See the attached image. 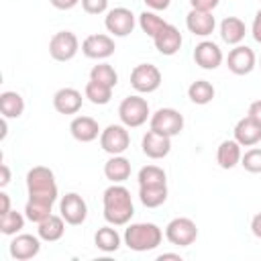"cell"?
<instances>
[{
	"label": "cell",
	"mask_w": 261,
	"mask_h": 261,
	"mask_svg": "<svg viewBox=\"0 0 261 261\" xmlns=\"http://www.w3.org/2000/svg\"><path fill=\"white\" fill-rule=\"evenodd\" d=\"M133 214H135V208H133L130 192L122 186H110L104 192V218L110 224L120 226V224H126Z\"/></svg>",
	"instance_id": "cell-1"
},
{
	"label": "cell",
	"mask_w": 261,
	"mask_h": 261,
	"mask_svg": "<svg viewBox=\"0 0 261 261\" xmlns=\"http://www.w3.org/2000/svg\"><path fill=\"white\" fill-rule=\"evenodd\" d=\"M27 188H29V200L43 202L53 206L57 200V186H55V175L49 167L37 165L27 173Z\"/></svg>",
	"instance_id": "cell-2"
},
{
	"label": "cell",
	"mask_w": 261,
	"mask_h": 261,
	"mask_svg": "<svg viewBox=\"0 0 261 261\" xmlns=\"http://www.w3.org/2000/svg\"><path fill=\"white\" fill-rule=\"evenodd\" d=\"M163 232L153 222H137L124 230V243L133 251H151L161 245Z\"/></svg>",
	"instance_id": "cell-3"
},
{
	"label": "cell",
	"mask_w": 261,
	"mask_h": 261,
	"mask_svg": "<svg viewBox=\"0 0 261 261\" xmlns=\"http://www.w3.org/2000/svg\"><path fill=\"white\" fill-rule=\"evenodd\" d=\"M118 116L124 126H141L147 122L149 116V104L141 96H128L118 106Z\"/></svg>",
	"instance_id": "cell-4"
},
{
	"label": "cell",
	"mask_w": 261,
	"mask_h": 261,
	"mask_svg": "<svg viewBox=\"0 0 261 261\" xmlns=\"http://www.w3.org/2000/svg\"><path fill=\"white\" fill-rule=\"evenodd\" d=\"M165 237L171 245H177V247H188L196 241L198 237V228H196V222L192 218H186V216H179V218H173L167 228H165Z\"/></svg>",
	"instance_id": "cell-5"
},
{
	"label": "cell",
	"mask_w": 261,
	"mask_h": 261,
	"mask_svg": "<svg viewBox=\"0 0 261 261\" xmlns=\"http://www.w3.org/2000/svg\"><path fill=\"white\" fill-rule=\"evenodd\" d=\"M77 49H80V43H77V37L71 31H59L49 41V53L57 61H69V59H73V55L77 53Z\"/></svg>",
	"instance_id": "cell-6"
},
{
	"label": "cell",
	"mask_w": 261,
	"mask_h": 261,
	"mask_svg": "<svg viewBox=\"0 0 261 261\" xmlns=\"http://www.w3.org/2000/svg\"><path fill=\"white\" fill-rule=\"evenodd\" d=\"M151 128L161 133V135L175 137L184 128V116L177 110H173V108H159L151 116Z\"/></svg>",
	"instance_id": "cell-7"
},
{
	"label": "cell",
	"mask_w": 261,
	"mask_h": 261,
	"mask_svg": "<svg viewBox=\"0 0 261 261\" xmlns=\"http://www.w3.org/2000/svg\"><path fill=\"white\" fill-rule=\"evenodd\" d=\"M159 84H161V71L151 63H141L130 73V86L137 92H143V94L155 92Z\"/></svg>",
	"instance_id": "cell-8"
},
{
	"label": "cell",
	"mask_w": 261,
	"mask_h": 261,
	"mask_svg": "<svg viewBox=\"0 0 261 261\" xmlns=\"http://www.w3.org/2000/svg\"><path fill=\"white\" fill-rule=\"evenodd\" d=\"M128 143H130V137L126 133L124 126L120 124H110L102 130L100 135V147L110 153V155H120L128 149Z\"/></svg>",
	"instance_id": "cell-9"
},
{
	"label": "cell",
	"mask_w": 261,
	"mask_h": 261,
	"mask_svg": "<svg viewBox=\"0 0 261 261\" xmlns=\"http://www.w3.org/2000/svg\"><path fill=\"white\" fill-rule=\"evenodd\" d=\"M59 210H61V216L67 224H82L88 216V206L84 202L82 196L77 194H65L61 198V204H59Z\"/></svg>",
	"instance_id": "cell-10"
},
{
	"label": "cell",
	"mask_w": 261,
	"mask_h": 261,
	"mask_svg": "<svg viewBox=\"0 0 261 261\" xmlns=\"http://www.w3.org/2000/svg\"><path fill=\"white\" fill-rule=\"evenodd\" d=\"M106 29L116 37H126L135 29V16L128 8H114L106 14Z\"/></svg>",
	"instance_id": "cell-11"
},
{
	"label": "cell",
	"mask_w": 261,
	"mask_h": 261,
	"mask_svg": "<svg viewBox=\"0 0 261 261\" xmlns=\"http://www.w3.org/2000/svg\"><path fill=\"white\" fill-rule=\"evenodd\" d=\"M82 51L90 59H104L114 53V41L108 35H90L84 39Z\"/></svg>",
	"instance_id": "cell-12"
},
{
	"label": "cell",
	"mask_w": 261,
	"mask_h": 261,
	"mask_svg": "<svg viewBox=\"0 0 261 261\" xmlns=\"http://www.w3.org/2000/svg\"><path fill=\"white\" fill-rule=\"evenodd\" d=\"M226 65H228V69H230L232 73H237V75L249 73V71L255 67V53H253V49H249V47H245V45L234 47V49L228 53Z\"/></svg>",
	"instance_id": "cell-13"
},
{
	"label": "cell",
	"mask_w": 261,
	"mask_h": 261,
	"mask_svg": "<svg viewBox=\"0 0 261 261\" xmlns=\"http://www.w3.org/2000/svg\"><path fill=\"white\" fill-rule=\"evenodd\" d=\"M194 59L200 67L204 69H216L222 63V51L216 43L212 41H202L194 49Z\"/></svg>",
	"instance_id": "cell-14"
},
{
	"label": "cell",
	"mask_w": 261,
	"mask_h": 261,
	"mask_svg": "<svg viewBox=\"0 0 261 261\" xmlns=\"http://www.w3.org/2000/svg\"><path fill=\"white\" fill-rule=\"evenodd\" d=\"M171 137H167V135H161V133H157V130H149L145 137H143V153L147 155V157H151V159H161V157H165L167 153H169V149H171V141H169Z\"/></svg>",
	"instance_id": "cell-15"
},
{
	"label": "cell",
	"mask_w": 261,
	"mask_h": 261,
	"mask_svg": "<svg viewBox=\"0 0 261 261\" xmlns=\"http://www.w3.org/2000/svg\"><path fill=\"white\" fill-rule=\"evenodd\" d=\"M153 41H155V47H157L159 53H163V55H173V53H177L179 47H181V33H179L173 24H165V27L153 37Z\"/></svg>",
	"instance_id": "cell-16"
},
{
	"label": "cell",
	"mask_w": 261,
	"mask_h": 261,
	"mask_svg": "<svg viewBox=\"0 0 261 261\" xmlns=\"http://www.w3.org/2000/svg\"><path fill=\"white\" fill-rule=\"evenodd\" d=\"M53 106L61 114H75L82 108V94L75 88H61L53 96Z\"/></svg>",
	"instance_id": "cell-17"
},
{
	"label": "cell",
	"mask_w": 261,
	"mask_h": 261,
	"mask_svg": "<svg viewBox=\"0 0 261 261\" xmlns=\"http://www.w3.org/2000/svg\"><path fill=\"white\" fill-rule=\"evenodd\" d=\"M234 141L239 145H245V147L257 145L261 141V124H257L251 116L241 118L234 126Z\"/></svg>",
	"instance_id": "cell-18"
},
{
	"label": "cell",
	"mask_w": 261,
	"mask_h": 261,
	"mask_svg": "<svg viewBox=\"0 0 261 261\" xmlns=\"http://www.w3.org/2000/svg\"><path fill=\"white\" fill-rule=\"evenodd\" d=\"M41 249V243L37 237L33 234H18L12 243H10V255L18 261H27L33 259Z\"/></svg>",
	"instance_id": "cell-19"
},
{
	"label": "cell",
	"mask_w": 261,
	"mask_h": 261,
	"mask_svg": "<svg viewBox=\"0 0 261 261\" xmlns=\"http://www.w3.org/2000/svg\"><path fill=\"white\" fill-rule=\"evenodd\" d=\"M69 130H71L73 139L80 141V143H90L100 133L98 122L94 118H90V116H77V118H73L71 124H69Z\"/></svg>",
	"instance_id": "cell-20"
},
{
	"label": "cell",
	"mask_w": 261,
	"mask_h": 261,
	"mask_svg": "<svg viewBox=\"0 0 261 261\" xmlns=\"http://www.w3.org/2000/svg\"><path fill=\"white\" fill-rule=\"evenodd\" d=\"M186 24H188L190 33H194L198 37H206V35H210L214 31L216 22H214V16L210 12H202V10H194L192 8V12L186 16Z\"/></svg>",
	"instance_id": "cell-21"
},
{
	"label": "cell",
	"mask_w": 261,
	"mask_h": 261,
	"mask_svg": "<svg viewBox=\"0 0 261 261\" xmlns=\"http://www.w3.org/2000/svg\"><path fill=\"white\" fill-rule=\"evenodd\" d=\"M104 175L110 181H114V184H120V181L128 179V175H130V163H128V159H124L120 155H112L106 161V165H104Z\"/></svg>",
	"instance_id": "cell-22"
},
{
	"label": "cell",
	"mask_w": 261,
	"mask_h": 261,
	"mask_svg": "<svg viewBox=\"0 0 261 261\" xmlns=\"http://www.w3.org/2000/svg\"><path fill=\"white\" fill-rule=\"evenodd\" d=\"M39 237L43 239V241H49V243H53V241H57V239H61L63 237V232H65V224H63V216H55V214H49L45 220H41L39 222Z\"/></svg>",
	"instance_id": "cell-23"
},
{
	"label": "cell",
	"mask_w": 261,
	"mask_h": 261,
	"mask_svg": "<svg viewBox=\"0 0 261 261\" xmlns=\"http://www.w3.org/2000/svg\"><path fill=\"white\" fill-rule=\"evenodd\" d=\"M220 37L228 45H237L245 37V22L237 16H228L220 22Z\"/></svg>",
	"instance_id": "cell-24"
},
{
	"label": "cell",
	"mask_w": 261,
	"mask_h": 261,
	"mask_svg": "<svg viewBox=\"0 0 261 261\" xmlns=\"http://www.w3.org/2000/svg\"><path fill=\"white\" fill-rule=\"evenodd\" d=\"M216 161L222 169H230L241 161V145L237 141H222L216 153Z\"/></svg>",
	"instance_id": "cell-25"
},
{
	"label": "cell",
	"mask_w": 261,
	"mask_h": 261,
	"mask_svg": "<svg viewBox=\"0 0 261 261\" xmlns=\"http://www.w3.org/2000/svg\"><path fill=\"white\" fill-rule=\"evenodd\" d=\"M24 110V100L16 92H2L0 94V112L4 118H18Z\"/></svg>",
	"instance_id": "cell-26"
},
{
	"label": "cell",
	"mask_w": 261,
	"mask_h": 261,
	"mask_svg": "<svg viewBox=\"0 0 261 261\" xmlns=\"http://www.w3.org/2000/svg\"><path fill=\"white\" fill-rule=\"evenodd\" d=\"M139 196L147 208H157L167 200V186H141Z\"/></svg>",
	"instance_id": "cell-27"
},
{
	"label": "cell",
	"mask_w": 261,
	"mask_h": 261,
	"mask_svg": "<svg viewBox=\"0 0 261 261\" xmlns=\"http://www.w3.org/2000/svg\"><path fill=\"white\" fill-rule=\"evenodd\" d=\"M94 241H96V247L102 249V251H106V253L116 251V249L120 247V234H118L116 228H112V226H102V228H98Z\"/></svg>",
	"instance_id": "cell-28"
},
{
	"label": "cell",
	"mask_w": 261,
	"mask_h": 261,
	"mask_svg": "<svg viewBox=\"0 0 261 261\" xmlns=\"http://www.w3.org/2000/svg\"><path fill=\"white\" fill-rule=\"evenodd\" d=\"M188 96L194 104H208L214 98V88L206 80H198L188 88Z\"/></svg>",
	"instance_id": "cell-29"
},
{
	"label": "cell",
	"mask_w": 261,
	"mask_h": 261,
	"mask_svg": "<svg viewBox=\"0 0 261 261\" xmlns=\"http://www.w3.org/2000/svg\"><path fill=\"white\" fill-rule=\"evenodd\" d=\"M86 98H88L92 104H106V102H110V98H112V88H108V86H104V84H100V82L90 80V82L86 84Z\"/></svg>",
	"instance_id": "cell-30"
},
{
	"label": "cell",
	"mask_w": 261,
	"mask_h": 261,
	"mask_svg": "<svg viewBox=\"0 0 261 261\" xmlns=\"http://www.w3.org/2000/svg\"><path fill=\"white\" fill-rule=\"evenodd\" d=\"M90 80L100 82V84H104V86H108V88H114L116 82H118V75H116V71H114L112 65H108V63H98V65L92 67Z\"/></svg>",
	"instance_id": "cell-31"
},
{
	"label": "cell",
	"mask_w": 261,
	"mask_h": 261,
	"mask_svg": "<svg viewBox=\"0 0 261 261\" xmlns=\"http://www.w3.org/2000/svg\"><path fill=\"white\" fill-rule=\"evenodd\" d=\"M139 186H165V171L157 165H147L139 171Z\"/></svg>",
	"instance_id": "cell-32"
},
{
	"label": "cell",
	"mask_w": 261,
	"mask_h": 261,
	"mask_svg": "<svg viewBox=\"0 0 261 261\" xmlns=\"http://www.w3.org/2000/svg\"><path fill=\"white\" fill-rule=\"evenodd\" d=\"M22 226H24V218H22V214L16 212V210H8L6 214L0 216V230H2L4 234H14V232H18Z\"/></svg>",
	"instance_id": "cell-33"
},
{
	"label": "cell",
	"mask_w": 261,
	"mask_h": 261,
	"mask_svg": "<svg viewBox=\"0 0 261 261\" xmlns=\"http://www.w3.org/2000/svg\"><path fill=\"white\" fill-rule=\"evenodd\" d=\"M139 24H141L143 33H147L149 37H155L167 22H165L161 16H157V14L145 10V12H141V16H139Z\"/></svg>",
	"instance_id": "cell-34"
},
{
	"label": "cell",
	"mask_w": 261,
	"mask_h": 261,
	"mask_svg": "<svg viewBox=\"0 0 261 261\" xmlns=\"http://www.w3.org/2000/svg\"><path fill=\"white\" fill-rule=\"evenodd\" d=\"M24 212H27V218L33 220V222H41L45 220L49 214H51V206L49 204H43V202H35V200H29L27 206H24Z\"/></svg>",
	"instance_id": "cell-35"
},
{
	"label": "cell",
	"mask_w": 261,
	"mask_h": 261,
	"mask_svg": "<svg viewBox=\"0 0 261 261\" xmlns=\"http://www.w3.org/2000/svg\"><path fill=\"white\" fill-rule=\"evenodd\" d=\"M241 165L251 173H261V149H249L241 157Z\"/></svg>",
	"instance_id": "cell-36"
},
{
	"label": "cell",
	"mask_w": 261,
	"mask_h": 261,
	"mask_svg": "<svg viewBox=\"0 0 261 261\" xmlns=\"http://www.w3.org/2000/svg\"><path fill=\"white\" fill-rule=\"evenodd\" d=\"M82 6L88 14H100L106 10L108 0H82Z\"/></svg>",
	"instance_id": "cell-37"
},
{
	"label": "cell",
	"mask_w": 261,
	"mask_h": 261,
	"mask_svg": "<svg viewBox=\"0 0 261 261\" xmlns=\"http://www.w3.org/2000/svg\"><path fill=\"white\" fill-rule=\"evenodd\" d=\"M194 10H202V12H212L218 6V0H190Z\"/></svg>",
	"instance_id": "cell-38"
},
{
	"label": "cell",
	"mask_w": 261,
	"mask_h": 261,
	"mask_svg": "<svg viewBox=\"0 0 261 261\" xmlns=\"http://www.w3.org/2000/svg\"><path fill=\"white\" fill-rule=\"evenodd\" d=\"M247 116H251L257 124H261V100H257V102H253L249 106V114Z\"/></svg>",
	"instance_id": "cell-39"
},
{
	"label": "cell",
	"mask_w": 261,
	"mask_h": 261,
	"mask_svg": "<svg viewBox=\"0 0 261 261\" xmlns=\"http://www.w3.org/2000/svg\"><path fill=\"white\" fill-rule=\"evenodd\" d=\"M77 2H80V0H51V4H53L55 8H59V10H69V8H73Z\"/></svg>",
	"instance_id": "cell-40"
},
{
	"label": "cell",
	"mask_w": 261,
	"mask_h": 261,
	"mask_svg": "<svg viewBox=\"0 0 261 261\" xmlns=\"http://www.w3.org/2000/svg\"><path fill=\"white\" fill-rule=\"evenodd\" d=\"M253 37L257 43H261V10L255 14V20H253Z\"/></svg>",
	"instance_id": "cell-41"
},
{
	"label": "cell",
	"mask_w": 261,
	"mask_h": 261,
	"mask_svg": "<svg viewBox=\"0 0 261 261\" xmlns=\"http://www.w3.org/2000/svg\"><path fill=\"white\" fill-rule=\"evenodd\" d=\"M145 4L153 10H165L169 6V0H145Z\"/></svg>",
	"instance_id": "cell-42"
},
{
	"label": "cell",
	"mask_w": 261,
	"mask_h": 261,
	"mask_svg": "<svg viewBox=\"0 0 261 261\" xmlns=\"http://www.w3.org/2000/svg\"><path fill=\"white\" fill-rule=\"evenodd\" d=\"M251 230H253V234H255V237H259V239H261V212L253 216V220H251Z\"/></svg>",
	"instance_id": "cell-43"
},
{
	"label": "cell",
	"mask_w": 261,
	"mask_h": 261,
	"mask_svg": "<svg viewBox=\"0 0 261 261\" xmlns=\"http://www.w3.org/2000/svg\"><path fill=\"white\" fill-rule=\"evenodd\" d=\"M10 210V200H8V194H0V216L6 214Z\"/></svg>",
	"instance_id": "cell-44"
},
{
	"label": "cell",
	"mask_w": 261,
	"mask_h": 261,
	"mask_svg": "<svg viewBox=\"0 0 261 261\" xmlns=\"http://www.w3.org/2000/svg\"><path fill=\"white\" fill-rule=\"evenodd\" d=\"M0 171H2V179H0V186H6L8 181H10V169H8V165H0Z\"/></svg>",
	"instance_id": "cell-45"
},
{
	"label": "cell",
	"mask_w": 261,
	"mask_h": 261,
	"mask_svg": "<svg viewBox=\"0 0 261 261\" xmlns=\"http://www.w3.org/2000/svg\"><path fill=\"white\" fill-rule=\"evenodd\" d=\"M163 259H177L179 261V255H175V253H163V255H159V261H163Z\"/></svg>",
	"instance_id": "cell-46"
}]
</instances>
